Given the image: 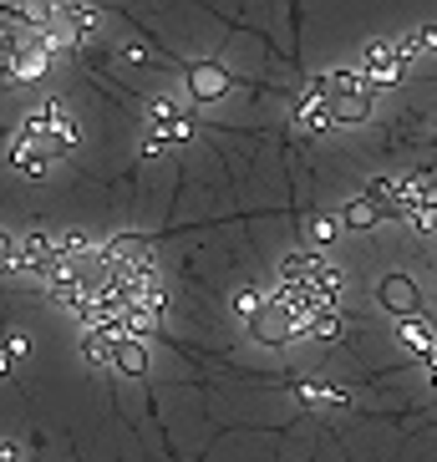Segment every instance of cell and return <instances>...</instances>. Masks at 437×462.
I'll list each match as a JSON object with an SVG mask.
<instances>
[{
	"mask_svg": "<svg viewBox=\"0 0 437 462\" xmlns=\"http://www.w3.org/2000/svg\"><path fill=\"white\" fill-rule=\"evenodd\" d=\"M321 87L330 97V117L336 123H361L371 112V97H377V87L361 77V67H336L330 77H321Z\"/></svg>",
	"mask_w": 437,
	"mask_h": 462,
	"instance_id": "3",
	"label": "cell"
},
{
	"mask_svg": "<svg viewBox=\"0 0 437 462\" xmlns=\"http://www.w3.org/2000/svg\"><path fill=\"white\" fill-rule=\"evenodd\" d=\"M301 402H311V407H341L346 392H341V386H321V381H305V386H301Z\"/></svg>",
	"mask_w": 437,
	"mask_h": 462,
	"instance_id": "14",
	"label": "cell"
},
{
	"mask_svg": "<svg viewBox=\"0 0 437 462\" xmlns=\"http://www.w3.org/2000/svg\"><path fill=\"white\" fill-rule=\"evenodd\" d=\"M427 381H432V386H437V366H427Z\"/></svg>",
	"mask_w": 437,
	"mask_h": 462,
	"instance_id": "21",
	"label": "cell"
},
{
	"mask_svg": "<svg viewBox=\"0 0 437 462\" xmlns=\"http://www.w3.org/2000/svg\"><path fill=\"white\" fill-rule=\"evenodd\" d=\"M71 148H77V117H71L61 102H42L26 123L15 127L11 163H15V173L42 178L46 168H56Z\"/></svg>",
	"mask_w": 437,
	"mask_h": 462,
	"instance_id": "1",
	"label": "cell"
},
{
	"mask_svg": "<svg viewBox=\"0 0 437 462\" xmlns=\"http://www.w3.org/2000/svg\"><path fill=\"white\" fill-rule=\"evenodd\" d=\"M265 300H270V290H239V295H234V310H239V320H245V326L265 310Z\"/></svg>",
	"mask_w": 437,
	"mask_h": 462,
	"instance_id": "15",
	"label": "cell"
},
{
	"mask_svg": "<svg viewBox=\"0 0 437 462\" xmlns=\"http://www.w3.org/2000/svg\"><path fill=\"white\" fill-rule=\"evenodd\" d=\"M15 361H21V356L11 351V340H0V381L11 376V366H15Z\"/></svg>",
	"mask_w": 437,
	"mask_h": 462,
	"instance_id": "19",
	"label": "cell"
},
{
	"mask_svg": "<svg viewBox=\"0 0 437 462\" xmlns=\"http://www.w3.org/2000/svg\"><path fill=\"white\" fill-rule=\"evenodd\" d=\"M193 107H183V102H173V97H158L148 107V148L143 152H163V148H183L193 137Z\"/></svg>",
	"mask_w": 437,
	"mask_h": 462,
	"instance_id": "4",
	"label": "cell"
},
{
	"mask_svg": "<svg viewBox=\"0 0 437 462\" xmlns=\"http://www.w3.org/2000/svg\"><path fill=\"white\" fill-rule=\"evenodd\" d=\"M112 366L123 371V376H143V371H148V351H143V340L127 336L123 346H117V356H112Z\"/></svg>",
	"mask_w": 437,
	"mask_h": 462,
	"instance_id": "12",
	"label": "cell"
},
{
	"mask_svg": "<svg viewBox=\"0 0 437 462\" xmlns=\"http://www.w3.org/2000/svg\"><path fill=\"white\" fill-rule=\"evenodd\" d=\"M0 274H15V234L0 229Z\"/></svg>",
	"mask_w": 437,
	"mask_h": 462,
	"instance_id": "18",
	"label": "cell"
},
{
	"mask_svg": "<svg viewBox=\"0 0 437 462\" xmlns=\"http://www.w3.org/2000/svg\"><path fill=\"white\" fill-rule=\"evenodd\" d=\"M274 285L290 290V295H301V300H311L321 315L341 310V274L330 270L321 254H285L280 270H274Z\"/></svg>",
	"mask_w": 437,
	"mask_h": 462,
	"instance_id": "2",
	"label": "cell"
},
{
	"mask_svg": "<svg viewBox=\"0 0 437 462\" xmlns=\"http://www.w3.org/2000/svg\"><path fill=\"white\" fill-rule=\"evenodd\" d=\"M249 336H260L265 346H285L290 336H295V326H290V315L280 310V300H265V310L255 315V320H249Z\"/></svg>",
	"mask_w": 437,
	"mask_h": 462,
	"instance_id": "8",
	"label": "cell"
},
{
	"mask_svg": "<svg viewBox=\"0 0 437 462\" xmlns=\"http://www.w3.org/2000/svg\"><path fill=\"white\" fill-rule=\"evenodd\" d=\"M127 336H133V330H127L123 315L87 320V326H82V351H87V361H107V366H112V356H117V346H123Z\"/></svg>",
	"mask_w": 437,
	"mask_h": 462,
	"instance_id": "6",
	"label": "cell"
},
{
	"mask_svg": "<svg viewBox=\"0 0 437 462\" xmlns=\"http://www.w3.org/2000/svg\"><path fill=\"white\" fill-rule=\"evenodd\" d=\"M396 336H402V346H407L417 361H427V356L437 351V326L427 320V315H412V320H396Z\"/></svg>",
	"mask_w": 437,
	"mask_h": 462,
	"instance_id": "11",
	"label": "cell"
},
{
	"mask_svg": "<svg viewBox=\"0 0 437 462\" xmlns=\"http://www.w3.org/2000/svg\"><path fill=\"white\" fill-rule=\"evenodd\" d=\"M407 224H412L417 234H427V239H437V199H432V204H423V208H417V214H412Z\"/></svg>",
	"mask_w": 437,
	"mask_h": 462,
	"instance_id": "16",
	"label": "cell"
},
{
	"mask_svg": "<svg viewBox=\"0 0 437 462\" xmlns=\"http://www.w3.org/2000/svg\"><path fill=\"white\" fill-rule=\"evenodd\" d=\"M229 87V71L218 67V61H189V92L193 102H218Z\"/></svg>",
	"mask_w": 437,
	"mask_h": 462,
	"instance_id": "9",
	"label": "cell"
},
{
	"mask_svg": "<svg viewBox=\"0 0 437 462\" xmlns=\"http://www.w3.org/2000/svg\"><path fill=\"white\" fill-rule=\"evenodd\" d=\"M0 462H21V448L15 442H0Z\"/></svg>",
	"mask_w": 437,
	"mask_h": 462,
	"instance_id": "20",
	"label": "cell"
},
{
	"mask_svg": "<svg viewBox=\"0 0 437 462\" xmlns=\"http://www.w3.org/2000/svg\"><path fill=\"white\" fill-rule=\"evenodd\" d=\"M336 234H341V218H326V214L311 218V239H315V245H330Z\"/></svg>",
	"mask_w": 437,
	"mask_h": 462,
	"instance_id": "17",
	"label": "cell"
},
{
	"mask_svg": "<svg viewBox=\"0 0 437 462\" xmlns=\"http://www.w3.org/2000/svg\"><path fill=\"white\" fill-rule=\"evenodd\" d=\"M407 46H402V36H382V42H371L367 51H361V77H367L371 87H392L402 82V71H407Z\"/></svg>",
	"mask_w": 437,
	"mask_h": 462,
	"instance_id": "5",
	"label": "cell"
},
{
	"mask_svg": "<svg viewBox=\"0 0 437 462\" xmlns=\"http://www.w3.org/2000/svg\"><path fill=\"white\" fill-rule=\"evenodd\" d=\"M295 123H301L305 133H321V127L336 123V117H330V97H326V87H321V82H311V87H305V97L295 102Z\"/></svg>",
	"mask_w": 437,
	"mask_h": 462,
	"instance_id": "10",
	"label": "cell"
},
{
	"mask_svg": "<svg viewBox=\"0 0 437 462\" xmlns=\"http://www.w3.org/2000/svg\"><path fill=\"white\" fill-rule=\"evenodd\" d=\"M382 218H386V208L377 204V199H356V204H346L341 224L346 229H371V224H382Z\"/></svg>",
	"mask_w": 437,
	"mask_h": 462,
	"instance_id": "13",
	"label": "cell"
},
{
	"mask_svg": "<svg viewBox=\"0 0 437 462\" xmlns=\"http://www.w3.org/2000/svg\"><path fill=\"white\" fill-rule=\"evenodd\" d=\"M382 305L396 315V320H412V315H423V290L412 285L407 274H386L382 280Z\"/></svg>",
	"mask_w": 437,
	"mask_h": 462,
	"instance_id": "7",
	"label": "cell"
}]
</instances>
